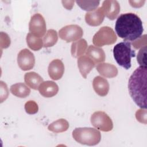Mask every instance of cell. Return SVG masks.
Returning <instances> with one entry per match:
<instances>
[{
	"instance_id": "cell-1",
	"label": "cell",
	"mask_w": 147,
	"mask_h": 147,
	"mask_svg": "<svg viewBox=\"0 0 147 147\" xmlns=\"http://www.w3.org/2000/svg\"><path fill=\"white\" fill-rule=\"evenodd\" d=\"M117 35L125 41H134L142 35L144 28L140 18L134 13H127L120 15L115 25Z\"/></svg>"
},
{
	"instance_id": "cell-2",
	"label": "cell",
	"mask_w": 147,
	"mask_h": 147,
	"mask_svg": "<svg viewBox=\"0 0 147 147\" xmlns=\"http://www.w3.org/2000/svg\"><path fill=\"white\" fill-rule=\"evenodd\" d=\"M146 67L140 66L130 76L128 89L135 103L141 109H146Z\"/></svg>"
},
{
	"instance_id": "cell-3",
	"label": "cell",
	"mask_w": 147,
	"mask_h": 147,
	"mask_svg": "<svg viewBox=\"0 0 147 147\" xmlns=\"http://www.w3.org/2000/svg\"><path fill=\"white\" fill-rule=\"evenodd\" d=\"M131 47V43L125 41L116 44L113 48V55L116 62L126 69L131 67V59L136 56L135 51Z\"/></svg>"
},
{
	"instance_id": "cell-4",
	"label": "cell",
	"mask_w": 147,
	"mask_h": 147,
	"mask_svg": "<svg viewBox=\"0 0 147 147\" xmlns=\"http://www.w3.org/2000/svg\"><path fill=\"white\" fill-rule=\"evenodd\" d=\"M72 137L78 143L88 146L96 145L101 140L100 131L91 127H77L72 131Z\"/></svg>"
},
{
	"instance_id": "cell-5",
	"label": "cell",
	"mask_w": 147,
	"mask_h": 147,
	"mask_svg": "<svg viewBox=\"0 0 147 147\" xmlns=\"http://www.w3.org/2000/svg\"><path fill=\"white\" fill-rule=\"evenodd\" d=\"M117 37L113 29L109 26H103L94 34L92 38L93 44L98 47L113 44Z\"/></svg>"
},
{
	"instance_id": "cell-6",
	"label": "cell",
	"mask_w": 147,
	"mask_h": 147,
	"mask_svg": "<svg viewBox=\"0 0 147 147\" xmlns=\"http://www.w3.org/2000/svg\"><path fill=\"white\" fill-rule=\"evenodd\" d=\"M91 123L95 127L102 131H110L113 129L111 119L104 111L94 112L91 116Z\"/></svg>"
},
{
	"instance_id": "cell-7",
	"label": "cell",
	"mask_w": 147,
	"mask_h": 147,
	"mask_svg": "<svg viewBox=\"0 0 147 147\" xmlns=\"http://www.w3.org/2000/svg\"><path fill=\"white\" fill-rule=\"evenodd\" d=\"M59 34L61 39L69 42L80 39L83 36V31L78 25H68L60 29Z\"/></svg>"
},
{
	"instance_id": "cell-8",
	"label": "cell",
	"mask_w": 147,
	"mask_h": 147,
	"mask_svg": "<svg viewBox=\"0 0 147 147\" xmlns=\"http://www.w3.org/2000/svg\"><path fill=\"white\" fill-rule=\"evenodd\" d=\"M46 28L45 21L41 14L36 13L31 17L29 24L30 33L37 37H42L46 33Z\"/></svg>"
},
{
	"instance_id": "cell-9",
	"label": "cell",
	"mask_w": 147,
	"mask_h": 147,
	"mask_svg": "<svg viewBox=\"0 0 147 147\" xmlns=\"http://www.w3.org/2000/svg\"><path fill=\"white\" fill-rule=\"evenodd\" d=\"M17 63L23 71L32 69L35 64V57L32 52L25 48L20 51L17 56Z\"/></svg>"
},
{
	"instance_id": "cell-10",
	"label": "cell",
	"mask_w": 147,
	"mask_h": 147,
	"mask_svg": "<svg viewBox=\"0 0 147 147\" xmlns=\"http://www.w3.org/2000/svg\"><path fill=\"white\" fill-rule=\"evenodd\" d=\"M102 8L106 16L109 20H114L118 16L120 11V5L118 1L106 0L103 2Z\"/></svg>"
},
{
	"instance_id": "cell-11",
	"label": "cell",
	"mask_w": 147,
	"mask_h": 147,
	"mask_svg": "<svg viewBox=\"0 0 147 147\" xmlns=\"http://www.w3.org/2000/svg\"><path fill=\"white\" fill-rule=\"evenodd\" d=\"M64 72V65L62 61L60 59L53 60L49 64L48 72L49 77L54 80L60 79Z\"/></svg>"
},
{
	"instance_id": "cell-12",
	"label": "cell",
	"mask_w": 147,
	"mask_h": 147,
	"mask_svg": "<svg viewBox=\"0 0 147 147\" xmlns=\"http://www.w3.org/2000/svg\"><path fill=\"white\" fill-rule=\"evenodd\" d=\"M105 13L102 7L90 12H87L85 15L86 23L92 26L100 25L104 20Z\"/></svg>"
},
{
	"instance_id": "cell-13",
	"label": "cell",
	"mask_w": 147,
	"mask_h": 147,
	"mask_svg": "<svg viewBox=\"0 0 147 147\" xmlns=\"http://www.w3.org/2000/svg\"><path fill=\"white\" fill-rule=\"evenodd\" d=\"M40 94L45 98H51L56 95L59 91L57 84L53 81L43 82L38 87Z\"/></svg>"
},
{
	"instance_id": "cell-14",
	"label": "cell",
	"mask_w": 147,
	"mask_h": 147,
	"mask_svg": "<svg viewBox=\"0 0 147 147\" xmlns=\"http://www.w3.org/2000/svg\"><path fill=\"white\" fill-rule=\"evenodd\" d=\"M78 67L82 76L86 79L87 75L95 67V63L92 59L86 55L79 57L77 61Z\"/></svg>"
},
{
	"instance_id": "cell-15",
	"label": "cell",
	"mask_w": 147,
	"mask_h": 147,
	"mask_svg": "<svg viewBox=\"0 0 147 147\" xmlns=\"http://www.w3.org/2000/svg\"><path fill=\"white\" fill-rule=\"evenodd\" d=\"M92 87L95 92L100 96L107 95L109 91V83L108 81L100 76H97L94 78Z\"/></svg>"
},
{
	"instance_id": "cell-16",
	"label": "cell",
	"mask_w": 147,
	"mask_h": 147,
	"mask_svg": "<svg viewBox=\"0 0 147 147\" xmlns=\"http://www.w3.org/2000/svg\"><path fill=\"white\" fill-rule=\"evenodd\" d=\"M96 69L100 75L107 78H113L118 75V69L113 64L107 63H100L98 64Z\"/></svg>"
},
{
	"instance_id": "cell-17",
	"label": "cell",
	"mask_w": 147,
	"mask_h": 147,
	"mask_svg": "<svg viewBox=\"0 0 147 147\" xmlns=\"http://www.w3.org/2000/svg\"><path fill=\"white\" fill-rule=\"evenodd\" d=\"M86 56L93 60L95 63H102L105 60L106 55L103 49L94 45H90L86 52Z\"/></svg>"
},
{
	"instance_id": "cell-18",
	"label": "cell",
	"mask_w": 147,
	"mask_h": 147,
	"mask_svg": "<svg viewBox=\"0 0 147 147\" xmlns=\"http://www.w3.org/2000/svg\"><path fill=\"white\" fill-rule=\"evenodd\" d=\"M25 83L32 89L38 90L40 85L43 82L42 77L35 72H27L24 75Z\"/></svg>"
},
{
	"instance_id": "cell-19",
	"label": "cell",
	"mask_w": 147,
	"mask_h": 147,
	"mask_svg": "<svg viewBox=\"0 0 147 147\" xmlns=\"http://www.w3.org/2000/svg\"><path fill=\"white\" fill-rule=\"evenodd\" d=\"M10 91L13 95L21 98H26L30 93V88L23 83H18L13 84L10 87Z\"/></svg>"
},
{
	"instance_id": "cell-20",
	"label": "cell",
	"mask_w": 147,
	"mask_h": 147,
	"mask_svg": "<svg viewBox=\"0 0 147 147\" xmlns=\"http://www.w3.org/2000/svg\"><path fill=\"white\" fill-rule=\"evenodd\" d=\"M87 48V42L85 39H80L72 42L71 52L72 57L76 58L83 55Z\"/></svg>"
},
{
	"instance_id": "cell-21",
	"label": "cell",
	"mask_w": 147,
	"mask_h": 147,
	"mask_svg": "<svg viewBox=\"0 0 147 147\" xmlns=\"http://www.w3.org/2000/svg\"><path fill=\"white\" fill-rule=\"evenodd\" d=\"M69 128L68 122L63 118L59 119L52 123H51L48 126V129L53 133H62L68 130Z\"/></svg>"
},
{
	"instance_id": "cell-22",
	"label": "cell",
	"mask_w": 147,
	"mask_h": 147,
	"mask_svg": "<svg viewBox=\"0 0 147 147\" xmlns=\"http://www.w3.org/2000/svg\"><path fill=\"white\" fill-rule=\"evenodd\" d=\"M26 40L28 46L33 51H38L43 47L42 39L32 34L31 33H28Z\"/></svg>"
},
{
	"instance_id": "cell-23",
	"label": "cell",
	"mask_w": 147,
	"mask_h": 147,
	"mask_svg": "<svg viewBox=\"0 0 147 147\" xmlns=\"http://www.w3.org/2000/svg\"><path fill=\"white\" fill-rule=\"evenodd\" d=\"M58 40L57 32L54 29H49L42 38L43 47L49 48L55 45Z\"/></svg>"
},
{
	"instance_id": "cell-24",
	"label": "cell",
	"mask_w": 147,
	"mask_h": 147,
	"mask_svg": "<svg viewBox=\"0 0 147 147\" xmlns=\"http://www.w3.org/2000/svg\"><path fill=\"white\" fill-rule=\"evenodd\" d=\"M78 5L86 11H94L99 5V1H76Z\"/></svg>"
},
{
	"instance_id": "cell-25",
	"label": "cell",
	"mask_w": 147,
	"mask_h": 147,
	"mask_svg": "<svg viewBox=\"0 0 147 147\" xmlns=\"http://www.w3.org/2000/svg\"><path fill=\"white\" fill-rule=\"evenodd\" d=\"M146 47H144L141 48L140 49L137 56V62L140 65V66L146 67Z\"/></svg>"
},
{
	"instance_id": "cell-26",
	"label": "cell",
	"mask_w": 147,
	"mask_h": 147,
	"mask_svg": "<svg viewBox=\"0 0 147 147\" xmlns=\"http://www.w3.org/2000/svg\"><path fill=\"white\" fill-rule=\"evenodd\" d=\"M25 110L28 114H36L38 110L37 104L33 100H29L25 105Z\"/></svg>"
},
{
	"instance_id": "cell-27",
	"label": "cell",
	"mask_w": 147,
	"mask_h": 147,
	"mask_svg": "<svg viewBox=\"0 0 147 147\" xmlns=\"http://www.w3.org/2000/svg\"><path fill=\"white\" fill-rule=\"evenodd\" d=\"M136 118L140 122L146 124V110L145 109L138 110L136 113Z\"/></svg>"
},
{
	"instance_id": "cell-28",
	"label": "cell",
	"mask_w": 147,
	"mask_h": 147,
	"mask_svg": "<svg viewBox=\"0 0 147 147\" xmlns=\"http://www.w3.org/2000/svg\"><path fill=\"white\" fill-rule=\"evenodd\" d=\"M132 45L135 49L146 47V35L144 34L143 36L138 38L137 40H134V41L133 42Z\"/></svg>"
},
{
	"instance_id": "cell-29",
	"label": "cell",
	"mask_w": 147,
	"mask_h": 147,
	"mask_svg": "<svg viewBox=\"0 0 147 147\" xmlns=\"http://www.w3.org/2000/svg\"><path fill=\"white\" fill-rule=\"evenodd\" d=\"M129 2L133 7H140L144 5L145 1H129Z\"/></svg>"
},
{
	"instance_id": "cell-30",
	"label": "cell",
	"mask_w": 147,
	"mask_h": 147,
	"mask_svg": "<svg viewBox=\"0 0 147 147\" xmlns=\"http://www.w3.org/2000/svg\"><path fill=\"white\" fill-rule=\"evenodd\" d=\"M63 6L67 10H71L75 1H61Z\"/></svg>"
}]
</instances>
